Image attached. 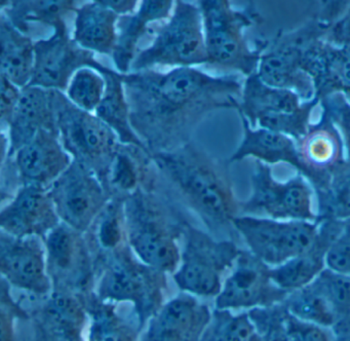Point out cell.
Returning a JSON list of instances; mask_svg holds the SVG:
<instances>
[{
  "label": "cell",
  "instance_id": "cell-8",
  "mask_svg": "<svg viewBox=\"0 0 350 341\" xmlns=\"http://www.w3.org/2000/svg\"><path fill=\"white\" fill-rule=\"evenodd\" d=\"M170 20L155 31L152 42L138 51L131 72L161 67H192L208 63L200 6L176 1Z\"/></svg>",
  "mask_w": 350,
  "mask_h": 341
},
{
  "label": "cell",
  "instance_id": "cell-18",
  "mask_svg": "<svg viewBox=\"0 0 350 341\" xmlns=\"http://www.w3.org/2000/svg\"><path fill=\"white\" fill-rule=\"evenodd\" d=\"M87 299L52 292L26 306L30 314L28 341H88Z\"/></svg>",
  "mask_w": 350,
  "mask_h": 341
},
{
  "label": "cell",
  "instance_id": "cell-32",
  "mask_svg": "<svg viewBox=\"0 0 350 341\" xmlns=\"http://www.w3.org/2000/svg\"><path fill=\"white\" fill-rule=\"evenodd\" d=\"M155 173L150 153L137 146L120 143L108 176V193L110 197L126 199L151 180Z\"/></svg>",
  "mask_w": 350,
  "mask_h": 341
},
{
  "label": "cell",
  "instance_id": "cell-42",
  "mask_svg": "<svg viewBox=\"0 0 350 341\" xmlns=\"http://www.w3.org/2000/svg\"><path fill=\"white\" fill-rule=\"evenodd\" d=\"M321 112L334 123L345 146L346 158L350 160V103L341 94H333L319 101Z\"/></svg>",
  "mask_w": 350,
  "mask_h": 341
},
{
  "label": "cell",
  "instance_id": "cell-14",
  "mask_svg": "<svg viewBox=\"0 0 350 341\" xmlns=\"http://www.w3.org/2000/svg\"><path fill=\"white\" fill-rule=\"evenodd\" d=\"M288 292L272 281L269 265L241 249L231 270L223 281L214 308L233 312H249L284 303Z\"/></svg>",
  "mask_w": 350,
  "mask_h": 341
},
{
  "label": "cell",
  "instance_id": "cell-21",
  "mask_svg": "<svg viewBox=\"0 0 350 341\" xmlns=\"http://www.w3.org/2000/svg\"><path fill=\"white\" fill-rule=\"evenodd\" d=\"M61 223L49 189L24 185L0 212V229L17 238L46 236Z\"/></svg>",
  "mask_w": 350,
  "mask_h": 341
},
{
  "label": "cell",
  "instance_id": "cell-24",
  "mask_svg": "<svg viewBox=\"0 0 350 341\" xmlns=\"http://www.w3.org/2000/svg\"><path fill=\"white\" fill-rule=\"evenodd\" d=\"M55 90L26 86L9 125V149L1 162L13 157L42 129L58 131L54 106Z\"/></svg>",
  "mask_w": 350,
  "mask_h": 341
},
{
  "label": "cell",
  "instance_id": "cell-9",
  "mask_svg": "<svg viewBox=\"0 0 350 341\" xmlns=\"http://www.w3.org/2000/svg\"><path fill=\"white\" fill-rule=\"evenodd\" d=\"M317 98L303 101L294 92L264 84L257 73L243 80L237 113L254 129H265L292 137L298 142L311 125Z\"/></svg>",
  "mask_w": 350,
  "mask_h": 341
},
{
  "label": "cell",
  "instance_id": "cell-20",
  "mask_svg": "<svg viewBox=\"0 0 350 341\" xmlns=\"http://www.w3.org/2000/svg\"><path fill=\"white\" fill-rule=\"evenodd\" d=\"M212 314L200 298L180 292L147 322L140 341H198Z\"/></svg>",
  "mask_w": 350,
  "mask_h": 341
},
{
  "label": "cell",
  "instance_id": "cell-27",
  "mask_svg": "<svg viewBox=\"0 0 350 341\" xmlns=\"http://www.w3.org/2000/svg\"><path fill=\"white\" fill-rule=\"evenodd\" d=\"M89 314L88 341H140L143 328L134 307L99 299L95 293L87 298Z\"/></svg>",
  "mask_w": 350,
  "mask_h": 341
},
{
  "label": "cell",
  "instance_id": "cell-33",
  "mask_svg": "<svg viewBox=\"0 0 350 341\" xmlns=\"http://www.w3.org/2000/svg\"><path fill=\"white\" fill-rule=\"evenodd\" d=\"M85 234L95 257L129 246L124 199L111 197Z\"/></svg>",
  "mask_w": 350,
  "mask_h": 341
},
{
  "label": "cell",
  "instance_id": "cell-46",
  "mask_svg": "<svg viewBox=\"0 0 350 341\" xmlns=\"http://www.w3.org/2000/svg\"><path fill=\"white\" fill-rule=\"evenodd\" d=\"M323 40L337 47H350V2L341 16L327 25Z\"/></svg>",
  "mask_w": 350,
  "mask_h": 341
},
{
  "label": "cell",
  "instance_id": "cell-38",
  "mask_svg": "<svg viewBox=\"0 0 350 341\" xmlns=\"http://www.w3.org/2000/svg\"><path fill=\"white\" fill-rule=\"evenodd\" d=\"M105 84L99 72L89 67L81 68L73 75L67 88V97L75 106L92 113L97 110L103 99Z\"/></svg>",
  "mask_w": 350,
  "mask_h": 341
},
{
  "label": "cell",
  "instance_id": "cell-13",
  "mask_svg": "<svg viewBox=\"0 0 350 341\" xmlns=\"http://www.w3.org/2000/svg\"><path fill=\"white\" fill-rule=\"evenodd\" d=\"M234 228L252 254L274 267L311 248L319 232V222L239 215L235 218Z\"/></svg>",
  "mask_w": 350,
  "mask_h": 341
},
{
  "label": "cell",
  "instance_id": "cell-39",
  "mask_svg": "<svg viewBox=\"0 0 350 341\" xmlns=\"http://www.w3.org/2000/svg\"><path fill=\"white\" fill-rule=\"evenodd\" d=\"M311 283L327 300L334 314L337 316L338 322L341 318H349V275H342L325 268Z\"/></svg>",
  "mask_w": 350,
  "mask_h": 341
},
{
  "label": "cell",
  "instance_id": "cell-2",
  "mask_svg": "<svg viewBox=\"0 0 350 341\" xmlns=\"http://www.w3.org/2000/svg\"><path fill=\"white\" fill-rule=\"evenodd\" d=\"M159 184L186 211L192 212L219 240L241 242L234 228L241 215L229 162L219 160L194 142L150 154Z\"/></svg>",
  "mask_w": 350,
  "mask_h": 341
},
{
  "label": "cell",
  "instance_id": "cell-3",
  "mask_svg": "<svg viewBox=\"0 0 350 341\" xmlns=\"http://www.w3.org/2000/svg\"><path fill=\"white\" fill-rule=\"evenodd\" d=\"M129 244L140 260L173 275L179 266L186 226V210L154 178L124 199Z\"/></svg>",
  "mask_w": 350,
  "mask_h": 341
},
{
  "label": "cell",
  "instance_id": "cell-44",
  "mask_svg": "<svg viewBox=\"0 0 350 341\" xmlns=\"http://www.w3.org/2000/svg\"><path fill=\"white\" fill-rule=\"evenodd\" d=\"M286 329L290 341H335L332 328L306 322L291 314H286Z\"/></svg>",
  "mask_w": 350,
  "mask_h": 341
},
{
  "label": "cell",
  "instance_id": "cell-28",
  "mask_svg": "<svg viewBox=\"0 0 350 341\" xmlns=\"http://www.w3.org/2000/svg\"><path fill=\"white\" fill-rule=\"evenodd\" d=\"M173 4L171 0H145L141 2L138 12L120 16L118 41L111 55L116 71L130 73L131 66L138 53L139 40L148 31V25L169 18Z\"/></svg>",
  "mask_w": 350,
  "mask_h": 341
},
{
  "label": "cell",
  "instance_id": "cell-31",
  "mask_svg": "<svg viewBox=\"0 0 350 341\" xmlns=\"http://www.w3.org/2000/svg\"><path fill=\"white\" fill-rule=\"evenodd\" d=\"M99 73L103 76L106 84L103 99L95 111L96 116L113 129L120 143L137 146L148 152L131 125L122 74L107 66H104Z\"/></svg>",
  "mask_w": 350,
  "mask_h": 341
},
{
  "label": "cell",
  "instance_id": "cell-43",
  "mask_svg": "<svg viewBox=\"0 0 350 341\" xmlns=\"http://www.w3.org/2000/svg\"><path fill=\"white\" fill-rule=\"evenodd\" d=\"M325 265L329 270L350 275V219L342 220L341 228L327 250Z\"/></svg>",
  "mask_w": 350,
  "mask_h": 341
},
{
  "label": "cell",
  "instance_id": "cell-50",
  "mask_svg": "<svg viewBox=\"0 0 350 341\" xmlns=\"http://www.w3.org/2000/svg\"><path fill=\"white\" fill-rule=\"evenodd\" d=\"M23 341H28L27 339H26V337L23 339Z\"/></svg>",
  "mask_w": 350,
  "mask_h": 341
},
{
  "label": "cell",
  "instance_id": "cell-17",
  "mask_svg": "<svg viewBox=\"0 0 350 341\" xmlns=\"http://www.w3.org/2000/svg\"><path fill=\"white\" fill-rule=\"evenodd\" d=\"M0 271L1 279L27 294L29 302L52 293L46 246L38 236L17 238L0 231Z\"/></svg>",
  "mask_w": 350,
  "mask_h": 341
},
{
  "label": "cell",
  "instance_id": "cell-1",
  "mask_svg": "<svg viewBox=\"0 0 350 341\" xmlns=\"http://www.w3.org/2000/svg\"><path fill=\"white\" fill-rule=\"evenodd\" d=\"M130 121L149 153L172 151L191 141L210 113L241 104L239 75L213 76L194 67L122 74Z\"/></svg>",
  "mask_w": 350,
  "mask_h": 341
},
{
  "label": "cell",
  "instance_id": "cell-47",
  "mask_svg": "<svg viewBox=\"0 0 350 341\" xmlns=\"http://www.w3.org/2000/svg\"><path fill=\"white\" fill-rule=\"evenodd\" d=\"M100 1L120 16L134 14L137 6V1L135 0H100Z\"/></svg>",
  "mask_w": 350,
  "mask_h": 341
},
{
  "label": "cell",
  "instance_id": "cell-34",
  "mask_svg": "<svg viewBox=\"0 0 350 341\" xmlns=\"http://www.w3.org/2000/svg\"><path fill=\"white\" fill-rule=\"evenodd\" d=\"M77 2L72 0H14L8 1V5L1 2L0 10L5 14L15 28L24 34L29 32L30 23H40L54 28L59 23L65 21L69 12H75Z\"/></svg>",
  "mask_w": 350,
  "mask_h": 341
},
{
  "label": "cell",
  "instance_id": "cell-23",
  "mask_svg": "<svg viewBox=\"0 0 350 341\" xmlns=\"http://www.w3.org/2000/svg\"><path fill=\"white\" fill-rule=\"evenodd\" d=\"M304 59L319 101L341 94L350 103V47H337L317 37L307 43Z\"/></svg>",
  "mask_w": 350,
  "mask_h": 341
},
{
  "label": "cell",
  "instance_id": "cell-49",
  "mask_svg": "<svg viewBox=\"0 0 350 341\" xmlns=\"http://www.w3.org/2000/svg\"><path fill=\"white\" fill-rule=\"evenodd\" d=\"M247 341H262V339L260 338L259 335L254 331L253 334L251 335V337H250Z\"/></svg>",
  "mask_w": 350,
  "mask_h": 341
},
{
  "label": "cell",
  "instance_id": "cell-36",
  "mask_svg": "<svg viewBox=\"0 0 350 341\" xmlns=\"http://www.w3.org/2000/svg\"><path fill=\"white\" fill-rule=\"evenodd\" d=\"M284 303L291 314L301 320L327 328L337 324V316L331 306L312 283L288 294Z\"/></svg>",
  "mask_w": 350,
  "mask_h": 341
},
{
  "label": "cell",
  "instance_id": "cell-45",
  "mask_svg": "<svg viewBox=\"0 0 350 341\" xmlns=\"http://www.w3.org/2000/svg\"><path fill=\"white\" fill-rule=\"evenodd\" d=\"M1 77V94H0V118L1 125L9 127L14 113L21 98L22 88H18L8 78Z\"/></svg>",
  "mask_w": 350,
  "mask_h": 341
},
{
  "label": "cell",
  "instance_id": "cell-11",
  "mask_svg": "<svg viewBox=\"0 0 350 341\" xmlns=\"http://www.w3.org/2000/svg\"><path fill=\"white\" fill-rule=\"evenodd\" d=\"M325 28L327 25L315 18L302 28L264 45L258 77L268 86L294 92L303 101L317 98L314 80L305 67V47L311 39L323 37Z\"/></svg>",
  "mask_w": 350,
  "mask_h": 341
},
{
  "label": "cell",
  "instance_id": "cell-25",
  "mask_svg": "<svg viewBox=\"0 0 350 341\" xmlns=\"http://www.w3.org/2000/svg\"><path fill=\"white\" fill-rule=\"evenodd\" d=\"M342 220L319 222V232L310 249L278 265L270 267L272 281L288 293L297 291L312 283L325 268V257L332 242L341 228Z\"/></svg>",
  "mask_w": 350,
  "mask_h": 341
},
{
  "label": "cell",
  "instance_id": "cell-40",
  "mask_svg": "<svg viewBox=\"0 0 350 341\" xmlns=\"http://www.w3.org/2000/svg\"><path fill=\"white\" fill-rule=\"evenodd\" d=\"M247 314L262 341H290L286 329L288 310L284 303L255 308L249 310Z\"/></svg>",
  "mask_w": 350,
  "mask_h": 341
},
{
  "label": "cell",
  "instance_id": "cell-12",
  "mask_svg": "<svg viewBox=\"0 0 350 341\" xmlns=\"http://www.w3.org/2000/svg\"><path fill=\"white\" fill-rule=\"evenodd\" d=\"M44 242L52 292L85 299L95 293V256L85 234L61 222Z\"/></svg>",
  "mask_w": 350,
  "mask_h": 341
},
{
  "label": "cell",
  "instance_id": "cell-41",
  "mask_svg": "<svg viewBox=\"0 0 350 341\" xmlns=\"http://www.w3.org/2000/svg\"><path fill=\"white\" fill-rule=\"evenodd\" d=\"M12 287L1 279V298H0V310H1V340L23 341L19 339L18 325L20 322H29L30 314L27 308L14 295Z\"/></svg>",
  "mask_w": 350,
  "mask_h": 341
},
{
  "label": "cell",
  "instance_id": "cell-35",
  "mask_svg": "<svg viewBox=\"0 0 350 341\" xmlns=\"http://www.w3.org/2000/svg\"><path fill=\"white\" fill-rule=\"evenodd\" d=\"M317 222L350 219V160H346L331 172L329 182L315 191Z\"/></svg>",
  "mask_w": 350,
  "mask_h": 341
},
{
  "label": "cell",
  "instance_id": "cell-15",
  "mask_svg": "<svg viewBox=\"0 0 350 341\" xmlns=\"http://www.w3.org/2000/svg\"><path fill=\"white\" fill-rule=\"evenodd\" d=\"M62 223L85 233L111 197L93 170L72 160L49 188Z\"/></svg>",
  "mask_w": 350,
  "mask_h": 341
},
{
  "label": "cell",
  "instance_id": "cell-19",
  "mask_svg": "<svg viewBox=\"0 0 350 341\" xmlns=\"http://www.w3.org/2000/svg\"><path fill=\"white\" fill-rule=\"evenodd\" d=\"M70 154L64 149L58 131L42 129L1 168H10L20 187L36 185L49 189L70 166Z\"/></svg>",
  "mask_w": 350,
  "mask_h": 341
},
{
  "label": "cell",
  "instance_id": "cell-10",
  "mask_svg": "<svg viewBox=\"0 0 350 341\" xmlns=\"http://www.w3.org/2000/svg\"><path fill=\"white\" fill-rule=\"evenodd\" d=\"M241 215L282 221L317 222L315 191L303 175L286 181L273 176L271 166L255 160L251 175V194L241 201Z\"/></svg>",
  "mask_w": 350,
  "mask_h": 341
},
{
  "label": "cell",
  "instance_id": "cell-5",
  "mask_svg": "<svg viewBox=\"0 0 350 341\" xmlns=\"http://www.w3.org/2000/svg\"><path fill=\"white\" fill-rule=\"evenodd\" d=\"M204 23L208 65L249 77L257 73L264 45L252 47L245 31L259 14L251 6L235 10L227 0L198 1Z\"/></svg>",
  "mask_w": 350,
  "mask_h": 341
},
{
  "label": "cell",
  "instance_id": "cell-7",
  "mask_svg": "<svg viewBox=\"0 0 350 341\" xmlns=\"http://www.w3.org/2000/svg\"><path fill=\"white\" fill-rule=\"evenodd\" d=\"M54 106L59 137L75 162L93 170L107 190L108 176L120 142L99 117L75 106L55 90Z\"/></svg>",
  "mask_w": 350,
  "mask_h": 341
},
{
  "label": "cell",
  "instance_id": "cell-16",
  "mask_svg": "<svg viewBox=\"0 0 350 341\" xmlns=\"http://www.w3.org/2000/svg\"><path fill=\"white\" fill-rule=\"evenodd\" d=\"M53 29L52 36L34 42L33 75L27 86L64 92L79 69L89 67L99 72L105 65L96 60L95 53L75 42L65 21Z\"/></svg>",
  "mask_w": 350,
  "mask_h": 341
},
{
  "label": "cell",
  "instance_id": "cell-48",
  "mask_svg": "<svg viewBox=\"0 0 350 341\" xmlns=\"http://www.w3.org/2000/svg\"><path fill=\"white\" fill-rule=\"evenodd\" d=\"M332 330L335 334V341H350V316L341 318Z\"/></svg>",
  "mask_w": 350,
  "mask_h": 341
},
{
  "label": "cell",
  "instance_id": "cell-37",
  "mask_svg": "<svg viewBox=\"0 0 350 341\" xmlns=\"http://www.w3.org/2000/svg\"><path fill=\"white\" fill-rule=\"evenodd\" d=\"M254 331L247 312L213 308L210 323L198 341H247Z\"/></svg>",
  "mask_w": 350,
  "mask_h": 341
},
{
  "label": "cell",
  "instance_id": "cell-30",
  "mask_svg": "<svg viewBox=\"0 0 350 341\" xmlns=\"http://www.w3.org/2000/svg\"><path fill=\"white\" fill-rule=\"evenodd\" d=\"M0 70L1 76L20 88H26L33 75L34 42L0 14Z\"/></svg>",
  "mask_w": 350,
  "mask_h": 341
},
{
  "label": "cell",
  "instance_id": "cell-26",
  "mask_svg": "<svg viewBox=\"0 0 350 341\" xmlns=\"http://www.w3.org/2000/svg\"><path fill=\"white\" fill-rule=\"evenodd\" d=\"M239 117L243 125V137L237 149L229 158V164L247 157H253L269 166L288 164L311 183L312 174L301 160L296 140L278 131L260 127L254 129L245 117L241 115Z\"/></svg>",
  "mask_w": 350,
  "mask_h": 341
},
{
  "label": "cell",
  "instance_id": "cell-6",
  "mask_svg": "<svg viewBox=\"0 0 350 341\" xmlns=\"http://www.w3.org/2000/svg\"><path fill=\"white\" fill-rule=\"evenodd\" d=\"M241 249L234 240H219L206 230L188 224L179 266L172 275L174 283L180 292L215 299Z\"/></svg>",
  "mask_w": 350,
  "mask_h": 341
},
{
  "label": "cell",
  "instance_id": "cell-29",
  "mask_svg": "<svg viewBox=\"0 0 350 341\" xmlns=\"http://www.w3.org/2000/svg\"><path fill=\"white\" fill-rule=\"evenodd\" d=\"M120 16L97 1L88 2L75 10V42L93 53L112 55L118 41Z\"/></svg>",
  "mask_w": 350,
  "mask_h": 341
},
{
  "label": "cell",
  "instance_id": "cell-22",
  "mask_svg": "<svg viewBox=\"0 0 350 341\" xmlns=\"http://www.w3.org/2000/svg\"><path fill=\"white\" fill-rule=\"evenodd\" d=\"M297 145L301 160L312 174L314 191L327 186L332 170L347 160L339 131L323 112Z\"/></svg>",
  "mask_w": 350,
  "mask_h": 341
},
{
  "label": "cell",
  "instance_id": "cell-4",
  "mask_svg": "<svg viewBox=\"0 0 350 341\" xmlns=\"http://www.w3.org/2000/svg\"><path fill=\"white\" fill-rule=\"evenodd\" d=\"M96 296L112 303L131 304L143 328L167 301V273L149 266L130 244L95 257Z\"/></svg>",
  "mask_w": 350,
  "mask_h": 341
}]
</instances>
